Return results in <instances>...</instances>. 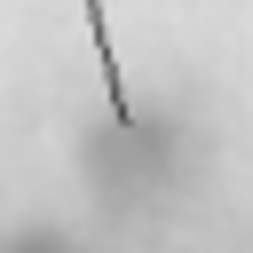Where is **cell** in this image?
Returning a JSON list of instances; mask_svg holds the SVG:
<instances>
[{
    "instance_id": "obj_1",
    "label": "cell",
    "mask_w": 253,
    "mask_h": 253,
    "mask_svg": "<svg viewBox=\"0 0 253 253\" xmlns=\"http://www.w3.org/2000/svg\"><path fill=\"white\" fill-rule=\"evenodd\" d=\"M87 32H95V71H103V87H111V119H119V126H134V103H126V71H119V55H111L103 0H87Z\"/></svg>"
}]
</instances>
